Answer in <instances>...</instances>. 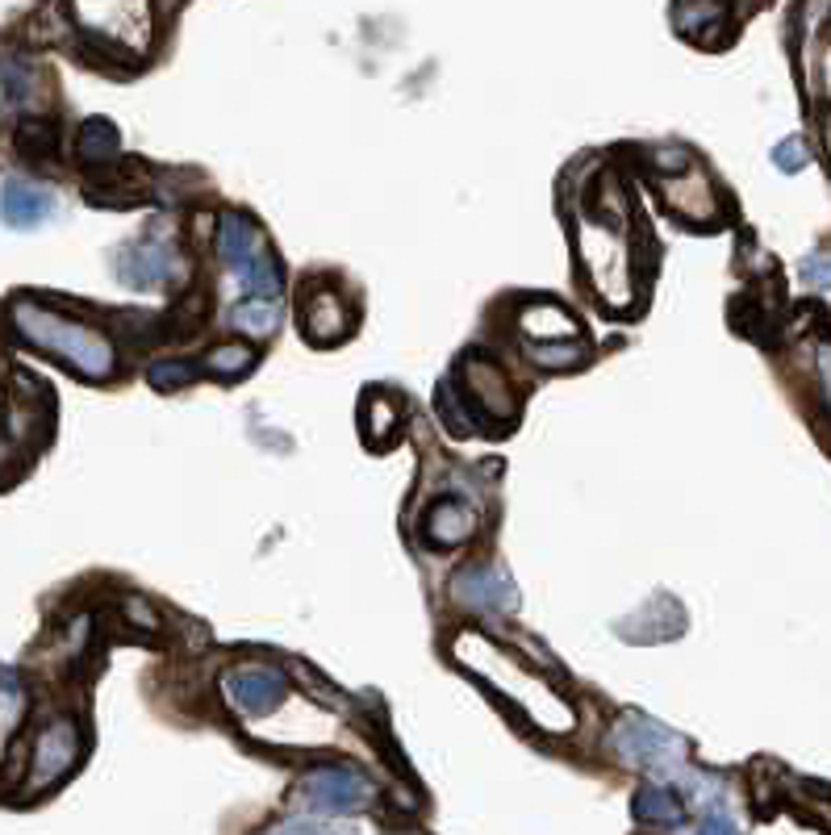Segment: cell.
Listing matches in <instances>:
<instances>
[{
    "mask_svg": "<svg viewBox=\"0 0 831 835\" xmlns=\"http://www.w3.org/2000/svg\"><path fill=\"white\" fill-rule=\"evenodd\" d=\"M18 318V331L25 343H34L42 352L59 355L67 359L76 372L92 376V380H104V376L113 372V343L104 338V334L88 331L80 322H71V318H63V313H51V310H38V305H18L13 310Z\"/></svg>",
    "mask_w": 831,
    "mask_h": 835,
    "instance_id": "cell-1",
    "label": "cell"
},
{
    "mask_svg": "<svg viewBox=\"0 0 831 835\" xmlns=\"http://www.w3.org/2000/svg\"><path fill=\"white\" fill-rule=\"evenodd\" d=\"M218 255H222V264L234 276V285L247 297L280 301L285 271H280L276 255L268 250L264 234H259V226L251 222L247 213H222L218 218Z\"/></svg>",
    "mask_w": 831,
    "mask_h": 835,
    "instance_id": "cell-2",
    "label": "cell"
},
{
    "mask_svg": "<svg viewBox=\"0 0 831 835\" xmlns=\"http://www.w3.org/2000/svg\"><path fill=\"white\" fill-rule=\"evenodd\" d=\"M614 752L623 756L627 765L635 769H652V772H668L682 765V739L673 735L668 727L652 723L644 714H627L623 723L614 727Z\"/></svg>",
    "mask_w": 831,
    "mask_h": 835,
    "instance_id": "cell-3",
    "label": "cell"
},
{
    "mask_svg": "<svg viewBox=\"0 0 831 835\" xmlns=\"http://www.w3.org/2000/svg\"><path fill=\"white\" fill-rule=\"evenodd\" d=\"M306 802L322 814H352L373 802V781L355 769H318L306 777Z\"/></svg>",
    "mask_w": 831,
    "mask_h": 835,
    "instance_id": "cell-4",
    "label": "cell"
},
{
    "mask_svg": "<svg viewBox=\"0 0 831 835\" xmlns=\"http://www.w3.org/2000/svg\"><path fill=\"white\" fill-rule=\"evenodd\" d=\"M285 672L268 665H239L234 672H226V698L234 710L243 714H272V710L285 702Z\"/></svg>",
    "mask_w": 831,
    "mask_h": 835,
    "instance_id": "cell-5",
    "label": "cell"
},
{
    "mask_svg": "<svg viewBox=\"0 0 831 835\" xmlns=\"http://www.w3.org/2000/svg\"><path fill=\"white\" fill-rule=\"evenodd\" d=\"M118 276L130 289H159L171 276H180V255L164 238H138L118 255Z\"/></svg>",
    "mask_w": 831,
    "mask_h": 835,
    "instance_id": "cell-6",
    "label": "cell"
},
{
    "mask_svg": "<svg viewBox=\"0 0 831 835\" xmlns=\"http://www.w3.org/2000/svg\"><path fill=\"white\" fill-rule=\"evenodd\" d=\"M459 605L468 610H489V614H506L514 610L519 593H514V581L501 572V568H489V564H477V568H464L452 584Z\"/></svg>",
    "mask_w": 831,
    "mask_h": 835,
    "instance_id": "cell-7",
    "label": "cell"
},
{
    "mask_svg": "<svg viewBox=\"0 0 831 835\" xmlns=\"http://www.w3.org/2000/svg\"><path fill=\"white\" fill-rule=\"evenodd\" d=\"M55 213V192L34 180H4L0 185V218L13 230H34Z\"/></svg>",
    "mask_w": 831,
    "mask_h": 835,
    "instance_id": "cell-8",
    "label": "cell"
},
{
    "mask_svg": "<svg viewBox=\"0 0 831 835\" xmlns=\"http://www.w3.org/2000/svg\"><path fill=\"white\" fill-rule=\"evenodd\" d=\"M76 756H80V731H76V723H67V719L51 723V727L42 731L38 752H34V781L30 786L42 790V786L59 781L63 772L76 765Z\"/></svg>",
    "mask_w": 831,
    "mask_h": 835,
    "instance_id": "cell-9",
    "label": "cell"
},
{
    "mask_svg": "<svg viewBox=\"0 0 831 835\" xmlns=\"http://www.w3.org/2000/svg\"><path fill=\"white\" fill-rule=\"evenodd\" d=\"M468 531H473V514H468L464 505H456V501H435V505H431V514H426V535H431V543H439V547L464 543Z\"/></svg>",
    "mask_w": 831,
    "mask_h": 835,
    "instance_id": "cell-10",
    "label": "cell"
},
{
    "mask_svg": "<svg viewBox=\"0 0 831 835\" xmlns=\"http://www.w3.org/2000/svg\"><path fill=\"white\" fill-rule=\"evenodd\" d=\"M18 151L34 164H46L59 155V125L51 118H25L18 125Z\"/></svg>",
    "mask_w": 831,
    "mask_h": 835,
    "instance_id": "cell-11",
    "label": "cell"
},
{
    "mask_svg": "<svg viewBox=\"0 0 831 835\" xmlns=\"http://www.w3.org/2000/svg\"><path fill=\"white\" fill-rule=\"evenodd\" d=\"M635 814L644 819V823H661V827H673V823H682V798L668 790V786H644V790L635 793Z\"/></svg>",
    "mask_w": 831,
    "mask_h": 835,
    "instance_id": "cell-12",
    "label": "cell"
},
{
    "mask_svg": "<svg viewBox=\"0 0 831 835\" xmlns=\"http://www.w3.org/2000/svg\"><path fill=\"white\" fill-rule=\"evenodd\" d=\"M234 326L243 334H255V338H268L276 326H280V301H259V297H247L234 305Z\"/></svg>",
    "mask_w": 831,
    "mask_h": 835,
    "instance_id": "cell-13",
    "label": "cell"
},
{
    "mask_svg": "<svg viewBox=\"0 0 831 835\" xmlns=\"http://www.w3.org/2000/svg\"><path fill=\"white\" fill-rule=\"evenodd\" d=\"M118 151H122L118 125L104 122V118H92V122H84V130H80V155L88 159V164H109Z\"/></svg>",
    "mask_w": 831,
    "mask_h": 835,
    "instance_id": "cell-14",
    "label": "cell"
},
{
    "mask_svg": "<svg viewBox=\"0 0 831 835\" xmlns=\"http://www.w3.org/2000/svg\"><path fill=\"white\" fill-rule=\"evenodd\" d=\"M206 368H213V372L226 376V380H234V376H243L247 368H255V352H251L247 343H222V347L209 352Z\"/></svg>",
    "mask_w": 831,
    "mask_h": 835,
    "instance_id": "cell-15",
    "label": "cell"
},
{
    "mask_svg": "<svg viewBox=\"0 0 831 835\" xmlns=\"http://www.w3.org/2000/svg\"><path fill=\"white\" fill-rule=\"evenodd\" d=\"M192 380V372H188V364H155L151 368V385L155 389H176V385H188Z\"/></svg>",
    "mask_w": 831,
    "mask_h": 835,
    "instance_id": "cell-16",
    "label": "cell"
},
{
    "mask_svg": "<svg viewBox=\"0 0 831 835\" xmlns=\"http://www.w3.org/2000/svg\"><path fill=\"white\" fill-rule=\"evenodd\" d=\"M581 347L573 343V347H531V359L543 364V368H556V364H577L581 359Z\"/></svg>",
    "mask_w": 831,
    "mask_h": 835,
    "instance_id": "cell-17",
    "label": "cell"
},
{
    "mask_svg": "<svg viewBox=\"0 0 831 835\" xmlns=\"http://www.w3.org/2000/svg\"><path fill=\"white\" fill-rule=\"evenodd\" d=\"M773 159H777L782 171H798V167L807 164V143H802V138H786V143L773 151Z\"/></svg>",
    "mask_w": 831,
    "mask_h": 835,
    "instance_id": "cell-18",
    "label": "cell"
},
{
    "mask_svg": "<svg viewBox=\"0 0 831 835\" xmlns=\"http://www.w3.org/2000/svg\"><path fill=\"white\" fill-rule=\"evenodd\" d=\"M802 276H807L811 285H819V289H831V259L828 255H811V259L802 264Z\"/></svg>",
    "mask_w": 831,
    "mask_h": 835,
    "instance_id": "cell-19",
    "label": "cell"
},
{
    "mask_svg": "<svg viewBox=\"0 0 831 835\" xmlns=\"http://www.w3.org/2000/svg\"><path fill=\"white\" fill-rule=\"evenodd\" d=\"M698 835H740V832H735V823H731V819H728L723 811H710L707 819H702V827H698Z\"/></svg>",
    "mask_w": 831,
    "mask_h": 835,
    "instance_id": "cell-20",
    "label": "cell"
},
{
    "mask_svg": "<svg viewBox=\"0 0 831 835\" xmlns=\"http://www.w3.org/2000/svg\"><path fill=\"white\" fill-rule=\"evenodd\" d=\"M272 835H318V832H310V827H280V832H272Z\"/></svg>",
    "mask_w": 831,
    "mask_h": 835,
    "instance_id": "cell-21",
    "label": "cell"
}]
</instances>
